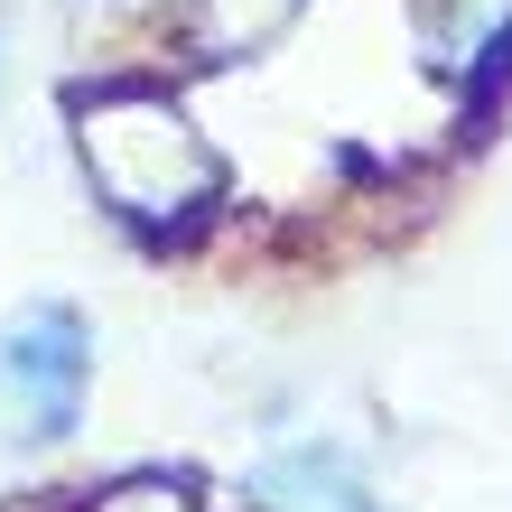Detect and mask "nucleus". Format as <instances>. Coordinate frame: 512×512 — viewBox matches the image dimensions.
<instances>
[{
	"mask_svg": "<svg viewBox=\"0 0 512 512\" xmlns=\"http://www.w3.org/2000/svg\"><path fill=\"white\" fill-rule=\"evenodd\" d=\"M84 122V168H94V187L122 205L131 224H187L205 215V196H215V159H205V140L168 112V94H149V84H103V94L75 103Z\"/></svg>",
	"mask_w": 512,
	"mask_h": 512,
	"instance_id": "f257e3e1",
	"label": "nucleus"
},
{
	"mask_svg": "<svg viewBox=\"0 0 512 512\" xmlns=\"http://www.w3.org/2000/svg\"><path fill=\"white\" fill-rule=\"evenodd\" d=\"M84 512H196L177 485H159V475H140V485H112L103 503H84Z\"/></svg>",
	"mask_w": 512,
	"mask_h": 512,
	"instance_id": "20e7f679",
	"label": "nucleus"
},
{
	"mask_svg": "<svg viewBox=\"0 0 512 512\" xmlns=\"http://www.w3.org/2000/svg\"><path fill=\"white\" fill-rule=\"evenodd\" d=\"M84 382H94V336H84L75 308L47 298V308L10 317V336H0V391H10L28 438H66L75 410H84Z\"/></svg>",
	"mask_w": 512,
	"mask_h": 512,
	"instance_id": "f03ea898",
	"label": "nucleus"
},
{
	"mask_svg": "<svg viewBox=\"0 0 512 512\" xmlns=\"http://www.w3.org/2000/svg\"><path fill=\"white\" fill-rule=\"evenodd\" d=\"M252 503L261 512H373V494H364V475H354V457L345 447H280L261 475H252Z\"/></svg>",
	"mask_w": 512,
	"mask_h": 512,
	"instance_id": "7ed1b4c3",
	"label": "nucleus"
},
{
	"mask_svg": "<svg viewBox=\"0 0 512 512\" xmlns=\"http://www.w3.org/2000/svg\"><path fill=\"white\" fill-rule=\"evenodd\" d=\"M0 28H10V19H0Z\"/></svg>",
	"mask_w": 512,
	"mask_h": 512,
	"instance_id": "39448f33",
	"label": "nucleus"
}]
</instances>
